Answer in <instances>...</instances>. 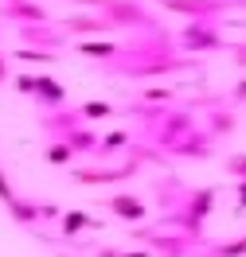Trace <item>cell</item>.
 I'll use <instances>...</instances> for the list:
<instances>
[{
	"mask_svg": "<svg viewBox=\"0 0 246 257\" xmlns=\"http://www.w3.org/2000/svg\"><path fill=\"white\" fill-rule=\"evenodd\" d=\"M59 226H63V234H82V230H98V222H94L90 214H82V210H66Z\"/></svg>",
	"mask_w": 246,
	"mask_h": 257,
	"instance_id": "cell-6",
	"label": "cell"
},
{
	"mask_svg": "<svg viewBox=\"0 0 246 257\" xmlns=\"http://www.w3.org/2000/svg\"><path fill=\"white\" fill-rule=\"evenodd\" d=\"M16 90H20V94H35V74H20Z\"/></svg>",
	"mask_w": 246,
	"mask_h": 257,
	"instance_id": "cell-15",
	"label": "cell"
},
{
	"mask_svg": "<svg viewBox=\"0 0 246 257\" xmlns=\"http://www.w3.org/2000/svg\"><path fill=\"white\" fill-rule=\"evenodd\" d=\"M8 4H16V0H8Z\"/></svg>",
	"mask_w": 246,
	"mask_h": 257,
	"instance_id": "cell-22",
	"label": "cell"
},
{
	"mask_svg": "<svg viewBox=\"0 0 246 257\" xmlns=\"http://www.w3.org/2000/svg\"><path fill=\"white\" fill-rule=\"evenodd\" d=\"M227 172H230V176H238V179H246V156H230Z\"/></svg>",
	"mask_w": 246,
	"mask_h": 257,
	"instance_id": "cell-14",
	"label": "cell"
},
{
	"mask_svg": "<svg viewBox=\"0 0 246 257\" xmlns=\"http://www.w3.org/2000/svg\"><path fill=\"white\" fill-rule=\"evenodd\" d=\"M74 51L86 55V59H110V55H117L114 43H74Z\"/></svg>",
	"mask_w": 246,
	"mask_h": 257,
	"instance_id": "cell-8",
	"label": "cell"
},
{
	"mask_svg": "<svg viewBox=\"0 0 246 257\" xmlns=\"http://www.w3.org/2000/svg\"><path fill=\"white\" fill-rule=\"evenodd\" d=\"M238 253H246V238L234 245H219V257H238Z\"/></svg>",
	"mask_w": 246,
	"mask_h": 257,
	"instance_id": "cell-16",
	"label": "cell"
},
{
	"mask_svg": "<svg viewBox=\"0 0 246 257\" xmlns=\"http://www.w3.org/2000/svg\"><path fill=\"white\" fill-rule=\"evenodd\" d=\"M110 210H114L117 218H125V222L145 218V203H141L137 195H114V199H110Z\"/></svg>",
	"mask_w": 246,
	"mask_h": 257,
	"instance_id": "cell-4",
	"label": "cell"
},
{
	"mask_svg": "<svg viewBox=\"0 0 246 257\" xmlns=\"http://www.w3.org/2000/svg\"><path fill=\"white\" fill-rule=\"evenodd\" d=\"M137 172V164H125V168H110V172H74L78 183H114V179H125Z\"/></svg>",
	"mask_w": 246,
	"mask_h": 257,
	"instance_id": "cell-5",
	"label": "cell"
},
{
	"mask_svg": "<svg viewBox=\"0 0 246 257\" xmlns=\"http://www.w3.org/2000/svg\"><path fill=\"white\" fill-rule=\"evenodd\" d=\"M47 160L51 164H70V160H74V152H70L66 145H51L47 148Z\"/></svg>",
	"mask_w": 246,
	"mask_h": 257,
	"instance_id": "cell-11",
	"label": "cell"
},
{
	"mask_svg": "<svg viewBox=\"0 0 246 257\" xmlns=\"http://www.w3.org/2000/svg\"><path fill=\"white\" fill-rule=\"evenodd\" d=\"M8 20H24V24H47V12L39 4H28V0H16V4H4L0 8Z\"/></svg>",
	"mask_w": 246,
	"mask_h": 257,
	"instance_id": "cell-3",
	"label": "cell"
},
{
	"mask_svg": "<svg viewBox=\"0 0 246 257\" xmlns=\"http://www.w3.org/2000/svg\"><path fill=\"white\" fill-rule=\"evenodd\" d=\"M234 63L246 66V43H242V47H234Z\"/></svg>",
	"mask_w": 246,
	"mask_h": 257,
	"instance_id": "cell-18",
	"label": "cell"
},
{
	"mask_svg": "<svg viewBox=\"0 0 246 257\" xmlns=\"http://www.w3.org/2000/svg\"><path fill=\"white\" fill-rule=\"evenodd\" d=\"M102 257H148V253H141V249H137V253H117V249H102Z\"/></svg>",
	"mask_w": 246,
	"mask_h": 257,
	"instance_id": "cell-17",
	"label": "cell"
},
{
	"mask_svg": "<svg viewBox=\"0 0 246 257\" xmlns=\"http://www.w3.org/2000/svg\"><path fill=\"white\" fill-rule=\"evenodd\" d=\"M110 113H114V105H106V101H86V105H82V117H86V121H98V117H110Z\"/></svg>",
	"mask_w": 246,
	"mask_h": 257,
	"instance_id": "cell-10",
	"label": "cell"
},
{
	"mask_svg": "<svg viewBox=\"0 0 246 257\" xmlns=\"http://www.w3.org/2000/svg\"><path fill=\"white\" fill-rule=\"evenodd\" d=\"M238 203L246 207V179H242V187H238Z\"/></svg>",
	"mask_w": 246,
	"mask_h": 257,
	"instance_id": "cell-20",
	"label": "cell"
},
{
	"mask_svg": "<svg viewBox=\"0 0 246 257\" xmlns=\"http://www.w3.org/2000/svg\"><path fill=\"white\" fill-rule=\"evenodd\" d=\"M16 55L28 63H55V51H16Z\"/></svg>",
	"mask_w": 246,
	"mask_h": 257,
	"instance_id": "cell-12",
	"label": "cell"
},
{
	"mask_svg": "<svg viewBox=\"0 0 246 257\" xmlns=\"http://www.w3.org/2000/svg\"><path fill=\"white\" fill-rule=\"evenodd\" d=\"M125 145H129V133H110L106 141H98V148H94V152L110 156V152H117V148H125Z\"/></svg>",
	"mask_w": 246,
	"mask_h": 257,
	"instance_id": "cell-9",
	"label": "cell"
},
{
	"mask_svg": "<svg viewBox=\"0 0 246 257\" xmlns=\"http://www.w3.org/2000/svg\"><path fill=\"white\" fill-rule=\"evenodd\" d=\"M4 78H8V63H4V55H0V86H4Z\"/></svg>",
	"mask_w": 246,
	"mask_h": 257,
	"instance_id": "cell-19",
	"label": "cell"
},
{
	"mask_svg": "<svg viewBox=\"0 0 246 257\" xmlns=\"http://www.w3.org/2000/svg\"><path fill=\"white\" fill-rule=\"evenodd\" d=\"M184 47L188 51H219L223 47V35L215 32L207 20H199V24H192V28L184 32Z\"/></svg>",
	"mask_w": 246,
	"mask_h": 257,
	"instance_id": "cell-1",
	"label": "cell"
},
{
	"mask_svg": "<svg viewBox=\"0 0 246 257\" xmlns=\"http://www.w3.org/2000/svg\"><path fill=\"white\" fill-rule=\"evenodd\" d=\"M66 32H110V20H94V16H70L63 24Z\"/></svg>",
	"mask_w": 246,
	"mask_h": 257,
	"instance_id": "cell-7",
	"label": "cell"
},
{
	"mask_svg": "<svg viewBox=\"0 0 246 257\" xmlns=\"http://www.w3.org/2000/svg\"><path fill=\"white\" fill-rule=\"evenodd\" d=\"M35 97H39V105H47V109H63L66 105V90L51 78V74H35Z\"/></svg>",
	"mask_w": 246,
	"mask_h": 257,
	"instance_id": "cell-2",
	"label": "cell"
},
{
	"mask_svg": "<svg viewBox=\"0 0 246 257\" xmlns=\"http://www.w3.org/2000/svg\"><path fill=\"white\" fill-rule=\"evenodd\" d=\"M16 199H20V195L12 191V183H8V179H4V172H0V203H4V207H12Z\"/></svg>",
	"mask_w": 246,
	"mask_h": 257,
	"instance_id": "cell-13",
	"label": "cell"
},
{
	"mask_svg": "<svg viewBox=\"0 0 246 257\" xmlns=\"http://www.w3.org/2000/svg\"><path fill=\"white\" fill-rule=\"evenodd\" d=\"M238 97H246V82H238Z\"/></svg>",
	"mask_w": 246,
	"mask_h": 257,
	"instance_id": "cell-21",
	"label": "cell"
}]
</instances>
